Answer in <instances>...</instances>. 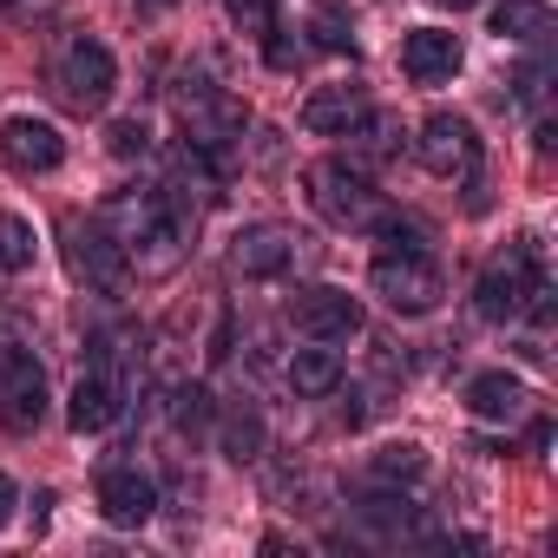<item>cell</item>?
I'll use <instances>...</instances> for the list:
<instances>
[{"label": "cell", "instance_id": "cell-15", "mask_svg": "<svg viewBox=\"0 0 558 558\" xmlns=\"http://www.w3.org/2000/svg\"><path fill=\"white\" fill-rule=\"evenodd\" d=\"M525 381L519 375H506V368H486V375H473L466 381V414L473 421H519L525 414Z\"/></svg>", "mask_w": 558, "mask_h": 558}, {"label": "cell", "instance_id": "cell-6", "mask_svg": "<svg viewBox=\"0 0 558 558\" xmlns=\"http://www.w3.org/2000/svg\"><path fill=\"white\" fill-rule=\"evenodd\" d=\"M66 263L80 283L93 290H125V276H132V250L93 217V223H66Z\"/></svg>", "mask_w": 558, "mask_h": 558}, {"label": "cell", "instance_id": "cell-27", "mask_svg": "<svg viewBox=\"0 0 558 558\" xmlns=\"http://www.w3.org/2000/svg\"><path fill=\"white\" fill-rule=\"evenodd\" d=\"M532 138H538V158H551V151H558V125H551L545 112H538V125H532Z\"/></svg>", "mask_w": 558, "mask_h": 558}, {"label": "cell", "instance_id": "cell-24", "mask_svg": "<svg viewBox=\"0 0 558 558\" xmlns=\"http://www.w3.org/2000/svg\"><path fill=\"white\" fill-rule=\"evenodd\" d=\"M223 14H230V27L250 34V40L276 34V0H223Z\"/></svg>", "mask_w": 558, "mask_h": 558}, {"label": "cell", "instance_id": "cell-9", "mask_svg": "<svg viewBox=\"0 0 558 558\" xmlns=\"http://www.w3.org/2000/svg\"><path fill=\"white\" fill-rule=\"evenodd\" d=\"M151 512H158V480L138 460H112L99 473V519L119 525V532H138Z\"/></svg>", "mask_w": 558, "mask_h": 558}, {"label": "cell", "instance_id": "cell-3", "mask_svg": "<svg viewBox=\"0 0 558 558\" xmlns=\"http://www.w3.org/2000/svg\"><path fill=\"white\" fill-rule=\"evenodd\" d=\"M310 204H316L336 230H368V217L381 210V191H375V178H368L362 165L323 158V165H310Z\"/></svg>", "mask_w": 558, "mask_h": 558}, {"label": "cell", "instance_id": "cell-5", "mask_svg": "<svg viewBox=\"0 0 558 558\" xmlns=\"http://www.w3.org/2000/svg\"><path fill=\"white\" fill-rule=\"evenodd\" d=\"M53 80H60L66 106H80V112H106V106H112V93H119V60H112V47H106V40H86V34H80V40L60 53Z\"/></svg>", "mask_w": 558, "mask_h": 558}, {"label": "cell", "instance_id": "cell-17", "mask_svg": "<svg viewBox=\"0 0 558 558\" xmlns=\"http://www.w3.org/2000/svg\"><path fill=\"white\" fill-rule=\"evenodd\" d=\"M290 388L310 395V401L336 395V388H342V355H336V349H296V355H290Z\"/></svg>", "mask_w": 558, "mask_h": 558}, {"label": "cell", "instance_id": "cell-25", "mask_svg": "<svg viewBox=\"0 0 558 558\" xmlns=\"http://www.w3.org/2000/svg\"><path fill=\"white\" fill-rule=\"evenodd\" d=\"M106 151L125 158V165L145 158V151H151V125H145V119H112V125H106Z\"/></svg>", "mask_w": 558, "mask_h": 558}, {"label": "cell", "instance_id": "cell-7", "mask_svg": "<svg viewBox=\"0 0 558 558\" xmlns=\"http://www.w3.org/2000/svg\"><path fill=\"white\" fill-rule=\"evenodd\" d=\"M414 151H421V165H427L434 178H473V171H480V132H473V119H460V112H427Z\"/></svg>", "mask_w": 558, "mask_h": 558}, {"label": "cell", "instance_id": "cell-20", "mask_svg": "<svg viewBox=\"0 0 558 558\" xmlns=\"http://www.w3.org/2000/svg\"><path fill=\"white\" fill-rule=\"evenodd\" d=\"M34 256H40L34 223H27V217H14V210H0V269L21 276V269H34Z\"/></svg>", "mask_w": 558, "mask_h": 558}, {"label": "cell", "instance_id": "cell-8", "mask_svg": "<svg viewBox=\"0 0 558 558\" xmlns=\"http://www.w3.org/2000/svg\"><path fill=\"white\" fill-rule=\"evenodd\" d=\"M290 323L310 342H349V336H362V303L336 283H310L290 296Z\"/></svg>", "mask_w": 558, "mask_h": 558}, {"label": "cell", "instance_id": "cell-21", "mask_svg": "<svg viewBox=\"0 0 558 558\" xmlns=\"http://www.w3.org/2000/svg\"><path fill=\"white\" fill-rule=\"evenodd\" d=\"M210 421H217L210 388H204V381H178V388H171V427H178V434H210Z\"/></svg>", "mask_w": 558, "mask_h": 558}, {"label": "cell", "instance_id": "cell-16", "mask_svg": "<svg viewBox=\"0 0 558 558\" xmlns=\"http://www.w3.org/2000/svg\"><path fill=\"white\" fill-rule=\"evenodd\" d=\"M551 8L545 0H499L493 8V34L499 40H512V47H538V40H551Z\"/></svg>", "mask_w": 558, "mask_h": 558}, {"label": "cell", "instance_id": "cell-29", "mask_svg": "<svg viewBox=\"0 0 558 558\" xmlns=\"http://www.w3.org/2000/svg\"><path fill=\"white\" fill-rule=\"evenodd\" d=\"M440 8H453V14H466V8H480V0H440Z\"/></svg>", "mask_w": 558, "mask_h": 558}, {"label": "cell", "instance_id": "cell-18", "mask_svg": "<svg viewBox=\"0 0 558 558\" xmlns=\"http://www.w3.org/2000/svg\"><path fill=\"white\" fill-rule=\"evenodd\" d=\"M421 473H427V453H421L414 440H388V447L368 453V480H375V486H414Z\"/></svg>", "mask_w": 558, "mask_h": 558}, {"label": "cell", "instance_id": "cell-22", "mask_svg": "<svg viewBox=\"0 0 558 558\" xmlns=\"http://www.w3.org/2000/svg\"><path fill=\"white\" fill-rule=\"evenodd\" d=\"M551 40H538V53L512 73V93H519V106H532V112H545V93H551V53H545Z\"/></svg>", "mask_w": 558, "mask_h": 558}, {"label": "cell", "instance_id": "cell-11", "mask_svg": "<svg viewBox=\"0 0 558 558\" xmlns=\"http://www.w3.org/2000/svg\"><path fill=\"white\" fill-rule=\"evenodd\" d=\"M119 414H125V381H119L112 362H93V368L73 381V395H66V427H73V434H106Z\"/></svg>", "mask_w": 558, "mask_h": 558}, {"label": "cell", "instance_id": "cell-31", "mask_svg": "<svg viewBox=\"0 0 558 558\" xmlns=\"http://www.w3.org/2000/svg\"><path fill=\"white\" fill-rule=\"evenodd\" d=\"M158 8H165V0H158Z\"/></svg>", "mask_w": 558, "mask_h": 558}, {"label": "cell", "instance_id": "cell-14", "mask_svg": "<svg viewBox=\"0 0 558 558\" xmlns=\"http://www.w3.org/2000/svg\"><path fill=\"white\" fill-rule=\"evenodd\" d=\"M368 112V99H362V86H316L310 99H303V132H316V138H349V125Z\"/></svg>", "mask_w": 558, "mask_h": 558}, {"label": "cell", "instance_id": "cell-4", "mask_svg": "<svg viewBox=\"0 0 558 558\" xmlns=\"http://www.w3.org/2000/svg\"><path fill=\"white\" fill-rule=\"evenodd\" d=\"M53 395H47V368L14 349V342H0V421H8V434H40Z\"/></svg>", "mask_w": 558, "mask_h": 558}, {"label": "cell", "instance_id": "cell-28", "mask_svg": "<svg viewBox=\"0 0 558 558\" xmlns=\"http://www.w3.org/2000/svg\"><path fill=\"white\" fill-rule=\"evenodd\" d=\"M14 499H21V493H14V480H8V473H0V525H8V519H14Z\"/></svg>", "mask_w": 558, "mask_h": 558}, {"label": "cell", "instance_id": "cell-23", "mask_svg": "<svg viewBox=\"0 0 558 558\" xmlns=\"http://www.w3.org/2000/svg\"><path fill=\"white\" fill-rule=\"evenodd\" d=\"M368 230L381 236V250H427V230H421L408 210H388V204H381V210L368 217Z\"/></svg>", "mask_w": 558, "mask_h": 558}, {"label": "cell", "instance_id": "cell-19", "mask_svg": "<svg viewBox=\"0 0 558 558\" xmlns=\"http://www.w3.org/2000/svg\"><path fill=\"white\" fill-rule=\"evenodd\" d=\"M217 447H223V460H256L263 453V414L256 408H230L223 414V427H217Z\"/></svg>", "mask_w": 558, "mask_h": 558}, {"label": "cell", "instance_id": "cell-1", "mask_svg": "<svg viewBox=\"0 0 558 558\" xmlns=\"http://www.w3.org/2000/svg\"><path fill=\"white\" fill-rule=\"evenodd\" d=\"M538 283H545L538 250H532V243H512V250H499V256L480 269V283H473V316H480V323H519Z\"/></svg>", "mask_w": 558, "mask_h": 558}, {"label": "cell", "instance_id": "cell-10", "mask_svg": "<svg viewBox=\"0 0 558 558\" xmlns=\"http://www.w3.org/2000/svg\"><path fill=\"white\" fill-rule=\"evenodd\" d=\"M60 158H66V138H60L53 119L21 112V119L0 125V165H8V171H21V178H47V171H60Z\"/></svg>", "mask_w": 558, "mask_h": 558}, {"label": "cell", "instance_id": "cell-13", "mask_svg": "<svg viewBox=\"0 0 558 558\" xmlns=\"http://www.w3.org/2000/svg\"><path fill=\"white\" fill-rule=\"evenodd\" d=\"M401 73L414 86H440L460 73V34H440V27H414L401 40Z\"/></svg>", "mask_w": 558, "mask_h": 558}, {"label": "cell", "instance_id": "cell-26", "mask_svg": "<svg viewBox=\"0 0 558 558\" xmlns=\"http://www.w3.org/2000/svg\"><path fill=\"white\" fill-rule=\"evenodd\" d=\"M316 47L349 53V27H342V14H336V8H323V14H316Z\"/></svg>", "mask_w": 558, "mask_h": 558}, {"label": "cell", "instance_id": "cell-2", "mask_svg": "<svg viewBox=\"0 0 558 558\" xmlns=\"http://www.w3.org/2000/svg\"><path fill=\"white\" fill-rule=\"evenodd\" d=\"M368 283H375V296H381L395 316H434L440 296H447V276L434 269L427 250H381Z\"/></svg>", "mask_w": 558, "mask_h": 558}, {"label": "cell", "instance_id": "cell-12", "mask_svg": "<svg viewBox=\"0 0 558 558\" xmlns=\"http://www.w3.org/2000/svg\"><path fill=\"white\" fill-rule=\"evenodd\" d=\"M296 243H303V236L276 230V223H250V230H236V243H230V269H236V276H276V269L296 263Z\"/></svg>", "mask_w": 558, "mask_h": 558}, {"label": "cell", "instance_id": "cell-30", "mask_svg": "<svg viewBox=\"0 0 558 558\" xmlns=\"http://www.w3.org/2000/svg\"><path fill=\"white\" fill-rule=\"evenodd\" d=\"M0 8H14V0H0Z\"/></svg>", "mask_w": 558, "mask_h": 558}]
</instances>
